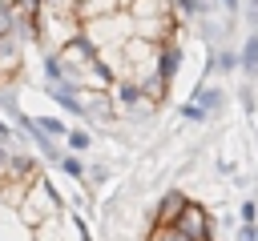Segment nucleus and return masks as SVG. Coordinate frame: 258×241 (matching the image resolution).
<instances>
[{
  "mask_svg": "<svg viewBox=\"0 0 258 241\" xmlns=\"http://www.w3.org/2000/svg\"><path fill=\"white\" fill-rule=\"evenodd\" d=\"M246 16H250V20L258 24V0H250V12H246Z\"/></svg>",
  "mask_w": 258,
  "mask_h": 241,
  "instance_id": "17",
  "label": "nucleus"
},
{
  "mask_svg": "<svg viewBox=\"0 0 258 241\" xmlns=\"http://www.w3.org/2000/svg\"><path fill=\"white\" fill-rule=\"evenodd\" d=\"M242 72L246 76H258V36H250L242 44Z\"/></svg>",
  "mask_w": 258,
  "mask_h": 241,
  "instance_id": "10",
  "label": "nucleus"
},
{
  "mask_svg": "<svg viewBox=\"0 0 258 241\" xmlns=\"http://www.w3.org/2000/svg\"><path fill=\"white\" fill-rule=\"evenodd\" d=\"M56 165H60V173H64L69 181H85V165H81V157H77V153H60V161H56Z\"/></svg>",
  "mask_w": 258,
  "mask_h": 241,
  "instance_id": "9",
  "label": "nucleus"
},
{
  "mask_svg": "<svg viewBox=\"0 0 258 241\" xmlns=\"http://www.w3.org/2000/svg\"><path fill=\"white\" fill-rule=\"evenodd\" d=\"M64 145H69V153H85L93 145V137H89V129H69L64 133Z\"/></svg>",
  "mask_w": 258,
  "mask_h": 241,
  "instance_id": "11",
  "label": "nucleus"
},
{
  "mask_svg": "<svg viewBox=\"0 0 258 241\" xmlns=\"http://www.w3.org/2000/svg\"><path fill=\"white\" fill-rule=\"evenodd\" d=\"M238 241H258V229H254V221H242V229H238Z\"/></svg>",
  "mask_w": 258,
  "mask_h": 241,
  "instance_id": "15",
  "label": "nucleus"
},
{
  "mask_svg": "<svg viewBox=\"0 0 258 241\" xmlns=\"http://www.w3.org/2000/svg\"><path fill=\"white\" fill-rule=\"evenodd\" d=\"M0 145H4V141H0Z\"/></svg>",
  "mask_w": 258,
  "mask_h": 241,
  "instance_id": "21",
  "label": "nucleus"
},
{
  "mask_svg": "<svg viewBox=\"0 0 258 241\" xmlns=\"http://www.w3.org/2000/svg\"><path fill=\"white\" fill-rule=\"evenodd\" d=\"M125 4H129V0H125Z\"/></svg>",
  "mask_w": 258,
  "mask_h": 241,
  "instance_id": "20",
  "label": "nucleus"
},
{
  "mask_svg": "<svg viewBox=\"0 0 258 241\" xmlns=\"http://www.w3.org/2000/svg\"><path fill=\"white\" fill-rule=\"evenodd\" d=\"M121 8H125V0H77L73 4V16L81 24H89V20H105V16L121 12Z\"/></svg>",
  "mask_w": 258,
  "mask_h": 241,
  "instance_id": "4",
  "label": "nucleus"
},
{
  "mask_svg": "<svg viewBox=\"0 0 258 241\" xmlns=\"http://www.w3.org/2000/svg\"><path fill=\"white\" fill-rule=\"evenodd\" d=\"M181 205H185V197L177 193V189H169L161 201H157V213H153V225H173L177 221V213H181Z\"/></svg>",
  "mask_w": 258,
  "mask_h": 241,
  "instance_id": "8",
  "label": "nucleus"
},
{
  "mask_svg": "<svg viewBox=\"0 0 258 241\" xmlns=\"http://www.w3.org/2000/svg\"><path fill=\"white\" fill-rule=\"evenodd\" d=\"M226 4V12H238V0H222Z\"/></svg>",
  "mask_w": 258,
  "mask_h": 241,
  "instance_id": "18",
  "label": "nucleus"
},
{
  "mask_svg": "<svg viewBox=\"0 0 258 241\" xmlns=\"http://www.w3.org/2000/svg\"><path fill=\"white\" fill-rule=\"evenodd\" d=\"M181 116H185V120H202V116H206V108H202L198 100H189V104L181 108Z\"/></svg>",
  "mask_w": 258,
  "mask_h": 241,
  "instance_id": "14",
  "label": "nucleus"
},
{
  "mask_svg": "<svg viewBox=\"0 0 258 241\" xmlns=\"http://www.w3.org/2000/svg\"><path fill=\"white\" fill-rule=\"evenodd\" d=\"M69 213L60 209V213H52V217H44L40 225H32V241H69Z\"/></svg>",
  "mask_w": 258,
  "mask_h": 241,
  "instance_id": "5",
  "label": "nucleus"
},
{
  "mask_svg": "<svg viewBox=\"0 0 258 241\" xmlns=\"http://www.w3.org/2000/svg\"><path fill=\"white\" fill-rule=\"evenodd\" d=\"M24 68V36L12 28V32H0V80H16Z\"/></svg>",
  "mask_w": 258,
  "mask_h": 241,
  "instance_id": "3",
  "label": "nucleus"
},
{
  "mask_svg": "<svg viewBox=\"0 0 258 241\" xmlns=\"http://www.w3.org/2000/svg\"><path fill=\"white\" fill-rule=\"evenodd\" d=\"M177 68H181V48H177L173 40H161V44H157V76L173 80Z\"/></svg>",
  "mask_w": 258,
  "mask_h": 241,
  "instance_id": "7",
  "label": "nucleus"
},
{
  "mask_svg": "<svg viewBox=\"0 0 258 241\" xmlns=\"http://www.w3.org/2000/svg\"><path fill=\"white\" fill-rule=\"evenodd\" d=\"M173 229L181 233V237H189V241H210V213H206V205H194V201H185L181 205V213H177V221H173Z\"/></svg>",
  "mask_w": 258,
  "mask_h": 241,
  "instance_id": "2",
  "label": "nucleus"
},
{
  "mask_svg": "<svg viewBox=\"0 0 258 241\" xmlns=\"http://www.w3.org/2000/svg\"><path fill=\"white\" fill-rule=\"evenodd\" d=\"M64 209V201H60V193L48 185V177L40 173L28 189H24V197H20V205H16V217L32 229V225H40L44 217H52V213H60Z\"/></svg>",
  "mask_w": 258,
  "mask_h": 241,
  "instance_id": "1",
  "label": "nucleus"
},
{
  "mask_svg": "<svg viewBox=\"0 0 258 241\" xmlns=\"http://www.w3.org/2000/svg\"><path fill=\"white\" fill-rule=\"evenodd\" d=\"M32 120H36V129H44V133H48V137H56V141H64V133H69L60 116H32Z\"/></svg>",
  "mask_w": 258,
  "mask_h": 241,
  "instance_id": "12",
  "label": "nucleus"
},
{
  "mask_svg": "<svg viewBox=\"0 0 258 241\" xmlns=\"http://www.w3.org/2000/svg\"><path fill=\"white\" fill-rule=\"evenodd\" d=\"M194 100H198L206 112H214V108L222 104V92H218V88H198V96H194Z\"/></svg>",
  "mask_w": 258,
  "mask_h": 241,
  "instance_id": "13",
  "label": "nucleus"
},
{
  "mask_svg": "<svg viewBox=\"0 0 258 241\" xmlns=\"http://www.w3.org/2000/svg\"><path fill=\"white\" fill-rule=\"evenodd\" d=\"M0 4H8V8H12V4H16V0H0Z\"/></svg>",
  "mask_w": 258,
  "mask_h": 241,
  "instance_id": "19",
  "label": "nucleus"
},
{
  "mask_svg": "<svg viewBox=\"0 0 258 241\" xmlns=\"http://www.w3.org/2000/svg\"><path fill=\"white\" fill-rule=\"evenodd\" d=\"M125 12L133 20H149V16H177L173 12V0H129Z\"/></svg>",
  "mask_w": 258,
  "mask_h": 241,
  "instance_id": "6",
  "label": "nucleus"
},
{
  "mask_svg": "<svg viewBox=\"0 0 258 241\" xmlns=\"http://www.w3.org/2000/svg\"><path fill=\"white\" fill-rule=\"evenodd\" d=\"M218 64H222V68H234V64H238V56H234V52H222V56H218Z\"/></svg>",
  "mask_w": 258,
  "mask_h": 241,
  "instance_id": "16",
  "label": "nucleus"
}]
</instances>
